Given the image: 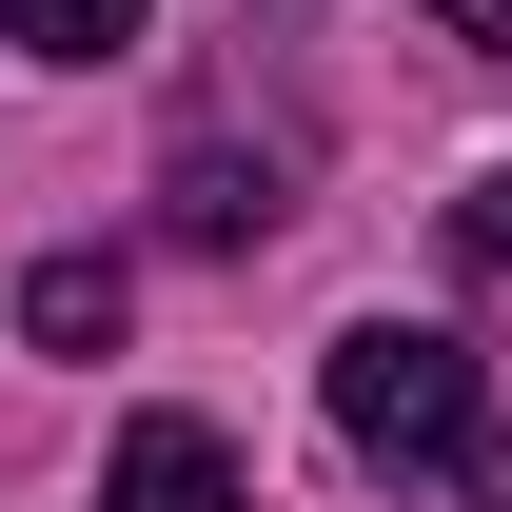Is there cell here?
Masks as SVG:
<instances>
[{"mask_svg": "<svg viewBox=\"0 0 512 512\" xmlns=\"http://www.w3.org/2000/svg\"><path fill=\"white\" fill-rule=\"evenodd\" d=\"M335 453H375V473H453V453H493V355L434 316H355L335 335Z\"/></svg>", "mask_w": 512, "mask_h": 512, "instance_id": "obj_1", "label": "cell"}, {"mask_svg": "<svg viewBox=\"0 0 512 512\" xmlns=\"http://www.w3.org/2000/svg\"><path fill=\"white\" fill-rule=\"evenodd\" d=\"M99 512H256V493H237V453L197 434V414H138V434L99 453Z\"/></svg>", "mask_w": 512, "mask_h": 512, "instance_id": "obj_2", "label": "cell"}, {"mask_svg": "<svg viewBox=\"0 0 512 512\" xmlns=\"http://www.w3.org/2000/svg\"><path fill=\"white\" fill-rule=\"evenodd\" d=\"M20 335H40V355H99V335H119V256H40V276H20Z\"/></svg>", "mask_w": 512, "mask_h": 512, "instance_id": "obj_3", "label": "cell"}, {"mask_svg": "<svg viewBox=\"0 0 512 512\" xmlns=\"http://www.w3.org/2000/svg\"><path fill=\"white\" fill-rule=\"evenodd\" d=\"M0 40H20V60H119L138 0H0Z\"/></svg>", "mask_w": 512, "mask_h": 512, "instance_id": "obj_4", "label": "cell"}, {"mask_svg": "<svg viewBox=\"0 0 512 512\" xmlns=\"http://www.w3.org/2000/svg\"><path fill=\"white\" fill-rule=\"evenodd\" d=\"M453 256H473V296H493V316H512V158H493V178H473V197H453Z\"/></svg>", "mask_w": 512, "mask_h": 512, "instance_id": "obj_5", "label": "cell"}, {"mask_svg": "<svg viewBox=\"0 0 512 512\" xmlns=\"http://www.w3.org/2000/svg\"><path fill=\"white\" fill-rule=\"evenodd\" d=\"M434 20H453V40H493V60H512V0H434Z\"/></svg>", "mask_w": 512, "mask_h": 512, "instance_id": "obj_6", "label": "cell"}, {"mask_svg": "<svg viewBox=\"0 0 512 512\" xmlns=\"http://www.w3.org/2000/svg\"><path fill=\"white\" fill-rule=\"evenodd\" d=\"M473 512H512V453H473Z\"/></svg>", "mask_w": 512, "mask_h": 512, "instance_id": "obj_7", "label": "cell"}]
</instances>
